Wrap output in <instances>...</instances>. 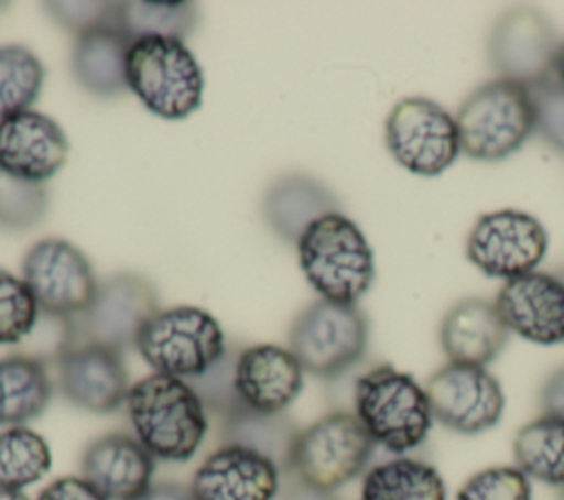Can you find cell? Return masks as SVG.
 Instances as JSON below:
<instances>
[{
    "mask_svg": "<svg viewBox=\"0 0 564 500\" xmlns=\"http://www.w3.org/2000/svg\"><path fill=\"white\" fill-rule=\"evenodd\" d=\"M137 441L161 460H189L205 441L207 410L196 390L178 377L148 374L126 396Z\"/></svg>",
    "mask_w": 564,
    "mask_h": 500,
    "instance_id": "obj_1",
    "label": "cell"
},
{
    "mask_svg": "<svg viewBox=\"0 0 564 500\" xmlns=\"http://www.w3.org/2000/svg\"><path fill=\"white\" fill-rule=\"evenodd\" d=\"M295 244L300 267L322 300L357 304L370 289L372 249L364 231L341 211L317 218Z\"/></svg>",
    "mask_w": 564,
    "mask_h": 500,
    "instance_id": "obj_2",
    "label": "cell"
},
{
    "mask_svg": "<svg viewBox=\"0 0 564 500\" xmlns=\"http://www.w3.org/2000/svg\"><path fill=\"white\" fill-rule=\"evenodd\" d=\"M355 416L372 443L392 454L419 447L434 421L425 388L390 363L375 366L357 379Z\"/></svg>",
    "mask_w": 564,
    "mask_h": 500,
    "instance_id": "obj_3",
    "label": "cell"
},
{
    "mask_svg": "<svg viewBox=\"0 0 564 500\" xmlns=\"http://www.w3.org/2000/svg\"><path fill=\"white\" fill-rule=\"evenodd\" d=\"M460 152L476 161H502L535 130L529 88L491 79L465 97L454 115Z\"/></svg>",
    "mask_w": 564,
    "mask_h": 500,
    "instance_id": "obj_4",
    "label": "cell"
},
{
    "mask_svg": "<svg viewBox=\"0 0 564 500\" xmlns=\"http://www.w3.org/2000/svg\"><path fill=\"white\" fill-rule=\"evenodd\" d=\"M128 88L161 119H185L203 101V70L181 40L141 37L128 53Z\"/></svg>",
    "mask_w": 564,
    "mask_h": 500,
    "instance_id": "obj_5",
    "label": "cell"
},
{
    "mask_svg": "<svg viewBox=\"0 0 564 500\" xmlns=\"http://www.w3.org/2000/svg\"><path fill=\"white\" fill-rule=\"evenodd\" d=\"M134 348L154 372L185 381L207 372L227 350L220 324L198 306L159 308L143 324Z\"/></svg>",
    "mask_w": 564,
    "mask_h": 500,
    "instance_id": "obj_6",
    "label": "cell"
},
{
    "mask_svg": "<svg viewBox=\"0 0 564 500\" xmlns=\"http://www.w3.org/2000/svg\"><path fill=\"white\" fill-rule=\"evenodd\" d=\"M368 348V317L357 304L317 300L291 324L289 350L304 372L333 379L352 368Z\"/></svg>",
    "mask_w": 564,
    "mask_h": 500,
    "instance_id": "obj_7",
    "label": "cell"
},
{
    "mask_svg": "<svg viewBox=\"0 0 564 500\" xmlns=\"http://www.w3.org/2000/svg\"><path fill=\"white\" fill-rule=\"evenodd\" d=\"M372 449L375 443L359 419L337 410L300 430L291 474L306 485L335 491L366 469Z\"/></svg>",
    "mask_w": 564,
    "mask_h": 500,
    "instance_id": "obj_8",
    "label": "cell"
},
{
    "mask_svg": "<svg viewBox=\"0 0 564 500\" xmlns=\"http://www.w3.org/2000/svg\"><path fill=\"white\" fill-rule=\"evenodd\" d=\"M386 145L412 174L436 176L460 154L456 119L427 97L399 99L386 119Z\"/></svg>",
    "mask_w": 564,
    "mask_h": 500,
    "instance_id": "obj_9",
    "label": "cell"
},
{
    "mask_svg": "<svg viewBox=\"0 0 564 500\" xmlns=\"http://www.w3.org/2000/svg\"><path fill=\"white\" fill-rule=\"evenodd\" d=\"M156 311L159 295L148 278L117 273L97 286L95 297L79 315H73L75 339L123 352L137 344L143 324Z\"/></svg>",
    "mask_w": 564,
    "mask_h": 500,
    "instance_id": "obj_10",
    "label": "cell"
},
{
    "mask_svg": "<svg viewBox=\"0 0 564 500\" xmlns=\"http://www.w3.org/2000/svg\"><path fill=\"white\" fill-rule=\"evenodd\" d=\"M560 40L546 15L531 7L502 11L491 26L487 57L498 79L535 88L553 77Z\"/></svg>",
    "mask_w": 564,
    "mask_h": 500,
    "instance_id": "obj_11",
    "label": "cell"
},
{
    "mask_svg": "<svg viewBox=\"0 0 564 500\" xmlns=\"http://www.w3.org/2000/svg\"><path fill=\"white\" fill-rule=\"evenodd\" d=\"M549 249L544 225L518 209L482 214L467 236V258L491 278H518L535 271Z\"/></svg>",
    "mask_w": 564,
    "mask_h": 500,
    "instance_id": "obj_12",
    "label": "cell"
},
{
    "mask_svg": "<svg viewBox=\"0 0 564 500\" xmlns=\"http://www.w3.org/2000/svg\"><path fill=\"white\" fill-rule=\"evenodd\" d=\"M22 280L40 311L62 317L79 315L97 293L88 258L68 240H37L22 260Z\"/></svg>",
    "mask_w": 564,
    "mask_h": 500,
    "instance_id": "obj_13",
    "label": "cell"
},
{
    "mask_svg": "<svg viewBox=\"0 0 564 500\" xmlns=\"http://www.w3.org/2000/svg\"><path fill=\"white\" fill-rule=\"evenodd\" d=\"M434 421L458 434H480L494 427L505 410L498 379L480 366L447 363L425 385Z\"/></svg>",
    "mask_w": 564,
    "mask_h": 500,
    "instance_id": "obj_14",
    "label": "cell"
},
{
    "mask_svg": "<svg viewBox=\"0 0 564 500\" xmlns=\"http://www.w3.org/2000/svg\"><path fill=\"white\" fill-rule=\"evenodd\" d=\"M494 306L507 330L540 346L564 341V278L531 271L500 286Z\"/></svg>",
    "mask_w": 564,
    "mask_h": 500,
    "instance_id": "obj_15",
    "label": "cell"
},
{
    "mask_svg": "<svg viewBox=\"0 0 564 500\" xmlns=\"http://www.w3.org/2000/svg\"><path fill=\"white\" fill-rule=\"evenodd\" d=\"M57 385L66 401L97 414L117 410L130 390L121 352L95 344H77L57 361Z\"/></svg>",
    "mask_w": 564,
    "mask_h": 500,
    "instance_id": "obj_16",
    "label": "cell"
},
{
    "mask_svg": "<svg viewBox=\"0 0 564 500\" xmlns=\"http://www.w3.org/2000/svg\"><path fill=\"white\" fill-rule=\"evenodd\" d=\"M278 487V467L262 454L240 445L214 449L189 485L196 500H273Z\"/></svg>",
    "mask_w": 564,
    "mask_h": 500,
    "instance_id": "obj_17",
    "label": "cell"
},
{
    "mask_svg": "<svg viewBox=\"0 0 564 500\" xmlns=\"http://www.w3.org/2000/svg\"><path fill=\"white\" fill-rule=\"evenodd\" d=\"M68 159V139L51 117L24 110L0 121V170L44 183Z\"/></svg>",
    "mask_w": 564,
    "mask_h": 500,
    "instance_id": "obj_18",
    "label": "cell"
},
{
    "mask_svg": "<svg viewBox=\"0 0 564 500\" xmlns=\"http://www.w3.org/2000/svg\"><path fill=\"white\" fill-rule=\"evenodd\" d=\"M236 392L249 410L284 412L304 385V368L289 348L256 344L238 352L234 370Z\"/></svg>",
    "mask_w": 564,
    "mask_h": 500,
    "instance_id": "obj_19",
    "label": "cell"
},
{
    "mask_svg": "<svg viewBox=\"0 0 564 500\" xmlns=\"http://www.w3.org/2000/svg\"><path fill=\"white\" fill-rule=\"evenodd\" d=\"M152 474L154 456L130 434H104L82 454V478L106 500H137L150 489Z\"/></svg>",
    "mask_w": 564,
    "mask_h": 500,
    "instance_id": "obj_20",
    "label": "cell"
},
{
    "mask_svg": "<svg viewBox=\"0 0 564 500\" xmlns=\"http://www.w3.org/2000/svg\"><path fill=\"white\" fill-rule=\"evenodd\" d=\"M507 339L509 330L494 302L482 297L456 302L445 313L438 328V341L449 363L485 368L502 352Z\"/></svg>",
    "mask_w": 564,
    "mask_h": 500,
    "instance_id": "obj_21",
    "label": "cell"
},
{
    "mask_svg": "<svg viewBox=\"0 0 564 500\" xmlns=\"http://www.w3.org/2000/svg\"><path fill=\"white\" fill-rule=\"evenodd\" d=\"M335 211H339L337 196L306 174L278 176L262 200L267 225L286 242H297L317 218Z\"/></svg>",
    "mask_w": 564,
    "mask_h": 500,
    "instance_id": "obj_22",
    "label": "cell"
},
{
    "mask_svg": "<svg viewBox=\"0 0 564 500\" xmlns=\"http://www.w3.org/2000/svg\"><path fill=\"white\" fill-rule=\"evenodd\" d=\"M132 40L121 26H97L75 37L70 68L82 88L95 97H117L128 88Z\"/></svg>",
    "mask_w": 564,
    "mask_h": 500,
    "instance_id": "obj_23",
    "label": "cell"
},
{
    "mask_svg": "<svg viewBox=\"0 0 564 500\" xmlns=\"http://www.w3.org/2000/svg\"><path fill=\"white\" fill-rule=\"evenodd\" d=\"M297 425L284 414H262L242 405L229 416L220 419V445H240L269 458L280 474H291L293 449L297 441Z\"/></svg>",
    "mask_w": 564,
    "mask_h": 500,
    "instance_id": "obj_24",
    "label": "cell"
},
{
    "mask_svg": "<svg viewBox=\"0 0 564 500\" xmlns=\"http://www.w3.org/2000/svg\"><path fill=\"white\" fill-rule=\"evenodd\" d=\"M51 394L46 363L22 352L0 357V425L18 427L37 419Z\"/></svg>",
    "mask_w": 564,
    "mask_h": 500,
    "instance_id": "obj_25",
    "label": "cell"
},
{
    "mask_svg": "<svg viewBox=\"0 0 564 500\" xmlns=\"http://www.w3.org/2000/svg\"><path fill=\"white\" fill-rule=\"evenodd\" d=\"M359 500H445V482L430 463L399 456L366 471Z\"/></svg>",
    "mask_w": 564,
    "mask_h": 500,
    "instance_id": "obj_26",
    "label": "cell"
},
{
    "mask_svg": "<svg viewBox=\"0 0 564 500\" xmlns=\"http://www.w3.org/2000/svg\"><path fill=\"white\" fill-rule=\"evenodd\" d=\"M516 467L540 482L564 487V419L542 414L513 436Z\"/></svg>",
    "mask_w": 564,
    "mask_h": 500,
    "instance_id": "obj_27",
    "label": "cell"
},
{
    "mask_svg": "<svg viewBox=\"0 0 564 500\" xmlns=\"http://www.w3.org/2000/svg\"><path fill=\"white\" fill-rule=\"evenodd\" d=\"M51 447L42 434L18 425L0 432V489L22 491L51 469Z\"/></svg>",
    "mask_w": 564,
    "mask_h": 500,
    "instance_id": "obj_28",
    "label": "cell"
},
{
    "mask_svg": "<svg viewBox=\"0 0 564 500\" xmlns=\"http://www.w3.org/2000/svg\"><path fill=\"white\" fill-rule=\"evenodd\" d=\"M119 26L130 40L172 37L185 40L196 26V7L192 2H121Z\"/></svg>",
    "mask_w": 564,
    "mask_h": 500,
    "instance_id": "obj_29",
    "label": "cell"
},
{
    "mask_svg": "<svg viewBox=\"0 0 564 500\" xmlns=\"http://www.w3.org/2000/svg\"><path fill=\"white\" fill-rule=\"evenodd\" d=\"M44 77V64L26 46H0V121L31 110Z\"/></svg>",
    "mask_w": 564,
    "mask_h": 500,
    "instance_id": "obj_30",
    "label": "cell"
},
{
    "mask_svg": "<svg viewBox=\"0 0 564 500\" xmlns=\"http://www.w3.org/2000/svg\"><path fill=\"white\" fill-rule=\"evenodd\" d=\"M48 209L44 183L26 181L0 170V227L29 229L37 225Z\"/></svg>",
    "mask_w": 564,
    "mask_h": 500,
    "instance_id": "obj_31",
    "label": "cell"
},
{
    "mask_svg": "<svg viewBox=\"0 0 564 500\" xmlns=\"http://www.w3.org/2000/svg\"><path fill=\"white\" fill-rule=\"evenodd\" d=\"M40 315V306L24 280L0 269V346L22 344Z\"/></svg>",
    "mask_w": 564,
    "mask_h": 500,
    "instance_id": "obj_32",
    "label": "cell"
},
{
    "mask_svg": "<svg viewBox=\"0 0 564 500\" xmlns=\"http://www.w3.org/2000/svg\"><path fill=\"white\" fill-rule=\"evenodd\" d=\"M236 352L225 350V355L200 377L187 379V383L196 390L207 412H214L220 419L229 416L231 412L242 407V401L234 385V370H236Z\"/></svg>",
    "mask_w": 564,
    "mask_h": 500,
    "instance_id": "obj_33",
    "label": "cell"
},
{
    "mask_svg": "<svg viewBox=\"0 0 564 500\" xmlns=\"http://www.w3.org/2000/svg\"><path fill=\"white\" fill-rule=\"evenodd\" d=\"M454 500H531V485L518 467H487L474 474Z\"/></svg>",
    "mask_w": 564,
    "mask_h": 500,
    "instance_id": "obj_34",
    "label": "cell"
},
{
    "mask_svg": "<svg viewBox=\"0 0 564 500\" xmlns=\"http://www.w3.org/2000/svg\"><path fill=\"white\" fill-rule=\"evenodd\" d=\"M75 326L73 317H62V315H51L40 311L37 322L31 330V335L22 341L24 352L42 363L46 361H59L70 348H75Z\"/></svg>",
    "mask_w": 564,
    "mask_h": 500,
    "instance_id": "obj_35",
    "label": "cell"
},
{
    "mask_svg": "<svg viewBox=\"0 0 564 500\" xmlns=\"http://www.w3.org/2000/svg\"><path fill=\"white\" fill-rule=\"evenodd\" d=\"M535 117V132L560 154H564V86L549 77L529 90Z\"/></svg>",
    "mask_w": 564,
    "mask_h": 500,
    "instance_id": "obj_36",
    "label": "cell"
},
{
    "mask_svg": "<svg viewBox=\"0 0 564 500\" xmlns=\"http://www.w3.org/2000/svg\"><path fill=\"white\" fill-rule=\"evenodd\" d=\"M44 9L48 15L70 33L82 35L97 26H119V11L121 2H46Z\"/></svg>",
    "mask_w": 564,
    "mask_h": 500,
    "instance_id": "obj_37",
    "label": "cell"
},
{
    "mask_svg": "<svg viewBox=\"0 0 564 500\" xmlns=\"http://www.w3.org/2000/svg\"><path fill=\"white\" fill-rule=\"evenodd\" d=\"M37 500H106L95 487L79 476H64L46 485Z\"/></svg>",
    "mask_w": 564,
    "mask_h": 500,
    "instance_id": "obj_38",
    "label": "cell"
},
{
    "mask_svg": "<svg viewBox=\"0 0 564 500\" xmlns=\"http://www.w3.org/2000/svg\"><path fill=\"white\" fill-rule=\"evenodd\" d=\"M542 414L564 419V366L553 370L540 388Z\"/></svg>",
    "mask_w": 564,
    "mask_h": 500,
    "instance_id": "obj_39",
    "label": "cell"
},
{
    "mask_svg": "<svg viewBox=\"0 0 564 500\" xmlns=\"http://www.w3.org/2000/svg\"><path fill=\"white\" fill-rule=\"evenodd\" d=\"M137 500H196L192 489L181 482H156L150 485Z\"/></svg>",
    "mask_w": 564,
    "mask_h": 500,
    "instance_id": "obj_40",
    "label": "cell"
},
{
    "mask_svg": "<svg viewBox=\"0 0 564 500\" xmlns=\"http://www.w3.org/2000/svg\"><path fill=\"white\" fill-rule=\"evenodd\" d=\"M280 500H339V498L333 491H326V489H319V487H313V485H306V482L293 478L284 487Z\"/></svg>",
    "mask_w": 564,
    "mask_h": 500,
    "instance_id": "obj_41",
    "label": "cell"
},
{
    "mask_svg": "<svg viewBox=\"0 0 564 500\" xmlns=\"http://www.w3.org/2000/svg\"><path fill=\"white\" fill-rule=\"evenodd\" d=\"M553 77L564 86V40L557 46V55H555V68H553Z\"/></svg>",
    "mask_w": 564,
    "mask_h": 500,
    "instance_id": "obj_42",
    "label": "cell"
},
{
    "mask_svg": "<svg viewBox=\"0 0 564 500\" xmlns=\"http://www.w3.org/2000/svg\"><path fill=\"white\" fill-rule=\"evenodd\" d=\"M0 500H29L22 491H7V489H0Z\"/></svg>",
    "mask_w": 564,
    "mask_h": 500,
    "instance_id": "obj_43",
    "label": "cell"
},
{
    "mask_svg": "<svg viewBox=\"0 0 564 500\" xmlns=\"http://www.w3.org/2000/svg\"><path fill=\"white\" fill-rule=\"evenodd\" d=\"M557 498H560V500H564V487H560V493H557Z\"/></svg>",
    "mask_w": 564,
    "mask_h": 500,
    "instance_id": "obj_44",
    "label": "cell"
},
{
    "mask_svg": "<svg viewBox=\"0 0 564 500\" xmlns=\"http://www.w3.org/2000/svg\"><path fill=\"white\" fill-rule=\"evenodd\" d=\"M4 7H7V4H4V2H0V9H4Z\"/></svg>",
    "mask_w": 564,
    "mask_h": 500,
    "instance_id": "obj_45",
    "label": "cell"
}]
</instances>
